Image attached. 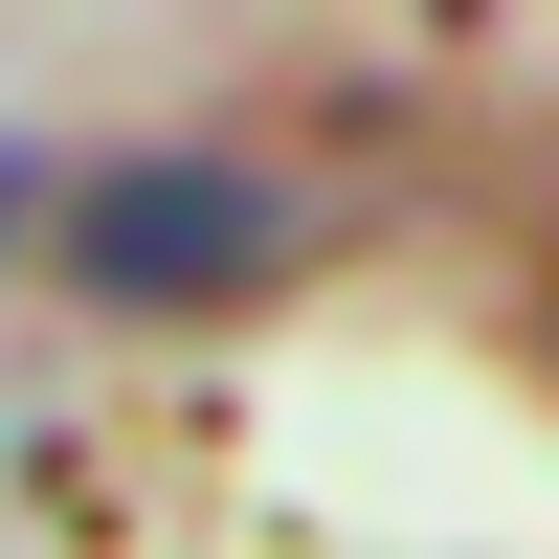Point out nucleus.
<instances>
[{"mask_svg":"<svg viewBox=\"0 0 559 559\" xmlns=\"http://www.w3.org/2000/svg\"><path fill=\"white\" fill-rule=\"evenodd\" d=\"M313 202L269 157H68V202H45V269H68L90 313H247L292 292Z\"/></svg>","mask_w":559,"mask_h":559,"instance_id":"nucleus-1","label":"nucleus"},{"mask_svg":"<svg viewBox=\"0 0 559 559\" xmlns=\"http://www.w3.org/2000/svg\"><path fill=\"white\" fill-rule=\"evenodd\" d=\"M45 202H68V157H45V134H23V112H0V269H23V247H45Z\"/></svg>","mask_w":559,"mask_h":559,"instance_id":"nucleus-2","label":"nucleus"}]
</instances>
